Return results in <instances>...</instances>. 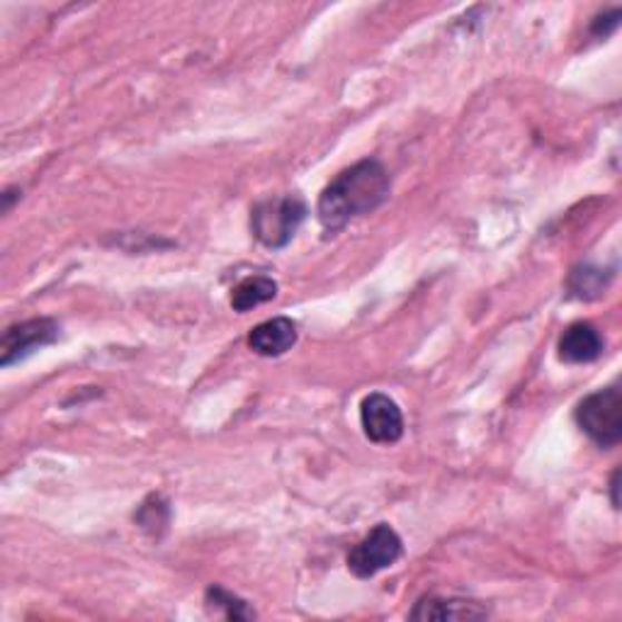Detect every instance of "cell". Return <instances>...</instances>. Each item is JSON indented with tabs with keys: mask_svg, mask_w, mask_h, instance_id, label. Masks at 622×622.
Wrapping results in <instances>:
<instances>
[{
	"mask_svg": "<svg viewBox=\"0 0 622 622\" xmlns=\"http://www.w3.org/2000/svg\"><path fill=\"white\" fill-rule=\"evenodd\" d=\"M389 190L392 182L387 168L375 158H365V161L346 168L326 185L316 215H319L326 231H340L348 221L385 205Z\"/></svg>",
	"mask_w": 622,
	"mask_h": 622,
	"instance_id": "6da1fadb",
	"label": "cell"
},
{
	"mask_svg": "<svg viewBox=\"0 0 622 622\" xmlns=\"http://www.w3.org/2000/svg\"><path fill=\"white\" fill-rule=\"evenodd\" d=\"M309 209L297 195H283L263 200L250 211V229L266 248H285L293 241Z\"/></svg>",
	"mask_w": 622,
	"mask_h": 622,
	"instance_id": "7a4b0ae2",
	"label": "cell"
},
{
	"mask_svg": "<svg viewBox=\"0 0 622 622\" xmlns=\"http://www.w3.org/2000/svg\"><path fill=\"white\" fill-rule=\"evenodd\" d=\"M574 418L579 428L599 445L611 450L622 441V394L618 387H605L581 399Z\"/></svg>",
	"mask_w": 622,
	"mask_h": 622,
	"instance_id": "3957f363",
	"label": "cell"
},
{
	"mask_svg": "<svg viewBox=\"0 0 622 622\" xmlns=\"http://www.w3.org/2000/svg\"><path fill=\"white\" fill-rule=\"evenodd\" d=\"M404 554V542L387 523L375 525L365 540L348 554V569L357 579H373L382 569H389Z\"/></svg>",
	"mask_w": 622,
	"mask_h": 622,
	"instance_id": "277c9868",
	"label": "cell"
},
{
	"mask_svg": "<svg viewBox=\"0 0 622 622\" xmlns=\"http://www.w3.org/2000/svg\"><path fill=\"white\" fill-rule=\"evenodd\" d=\"M59 338V324L49 316H39L22 324H12L6 328L3 340H0V365L10 367L24 357H30L39 348L51 346Z\"/></svg>",
	"mask_w": 622,
	"mask_h": 622,
	"instance_id": "5b68a950",
	"label": "cell"
},
{
	"mask_svg": "<svg viewBox=\"0 0 622 622\" xmlns=\"http://www.w3.org/2000/svg\"><path fill=\"white\" fill-rule=\"evenodd\" d=\"M361 423L367 438L377 445H392L402 441L404 435V416L399 404L382 392L365 396L361 406Z\"/></svg>",
	"mask_w": 622,
	"mask_h": 622,
	"instance_id": "8992f818",
	"label": "cell"
},
{
	"mask_svg": "<svg viewBox=\"0 0 622 622\" xmlns=\"http://www.w3.org/2000/svg\"><path fill=\"white\" fill-rule=\"evenodd\" d=\"M297 324L287 316H275L250 328L248 334V348L260 357H280L287 351H293L297 343Z\"/></svg>",
	"mask_w": 622,
	"mask_h": 622,
	"instance_id": "52a82bcc",
	"label": "cell"
},
{
	"mask_svg": "<svg viewBox=\"0 0 622 622\" xmlns=\"http://www.w3.org/2000/svg\"><path fill=\"white\" fill-rule=\"evenodd\" d=\"M605 348L601 330L589 322H576L569 326L560 338V361L572 365H584L599 361Z\"/></svg>",
	"mask_w": 622,
	"mask_h": 622,
	"instance_id": "ba28073f",
	"label": "cell"
},
{
	"mask_svg": "<svg viewBox=\"0 0 622 622\" xmlns=\"http://www.w3.org/2000/svg\"><path fill=\"white\" fill-rule=\"evenodd\" d=\"M412 620H484L488 618V608L467 599H438L428 595L421 599L414 611L408 613Z\"/></svg>",
	"mask_w": 622,
	"mask_h": 622,
	"instance_id": "9c48e42d",
	"label": "cell"
},
{
	"mask_svg": "<svg viewBox=\"0 0 622 622\" xmlns=\"http://www.w3.org/2000/svg\"><path fill=\"white\" fill-rule=\"evenodd\" d=\"M277 297V283L268 275H250L238 283L231 293V307L238 314H246Z\"/></svg>",
	"mask_w": 622,
	"mask_h": 622,
	"instance_id": "30bf717a",
	"label": "cell"
},
{
	"mask_svg": "<svg viewBox=\"0 0 622 622\" xmlns=\"http://www.w3.org/2000/svg\"><path fill=\"white\" fill-rule=\"evenodd\" d=\"M207 605L215 608V611H221L227 620H254L256 618L254 608L221 586L207 589Z\"/></svg>",
	"mask_w": 622,
	"mask_h": 622,
	"instance_id": "8fae6325",
	"label": "cell"
},
{
	"mask_svg": "<svg viewBox=\"0 0 622 622\" xmlns=\"http://www.w3.org/2000/svg\"><path fill=\"white\" fill-rule=\"evenodd\" d=\"M608 280H611V277H605L601 268L584 266L569 277V289H572V295L579 299H595L603 295Z\"/></svg>",
	"mask_w": 622,
	"mask_h": 622,
	"instance_id": "7c38bea8",
	"label": "cell"
},
{
	"mask_svg": "<svg viewBox=\"0 0 622 622\" xmlns=\"http://www.w3.org/2000/svg\"><path fill=\"white\" fill-rule=\"evenodd\" d=\"M137 523L144 531H151L156 535L154 527H166L168 525V504L161 496H151L147 504H141L137 513Z\"/></svg>",
	"mask_w": 622,
	"mask_h": 622,
	"instance_id": "4fadbf2b",
	"label": "cell"
},
{
	"mask_svg": "<svg viewBox=\"0 0 622 622\" xmlns=\"http://www.w3.org/2000/svg\"><path fill=\"white\" fill-rule=\"evenodd\" d=\"M618 24H620V10H611V12H605V16L593 20L591 32H593V37L603 39L608 34H613L618 30Z\"/></svg>",
	"mask_w": 622,
	"mask_h": 622,
	"instance_id": "5bb4252c",
	"label": "cell"
},
{
	"mask_svg": "<svg viewBox=\"0 0 622 622\" xmlns=\"http://www.w3.org/2000/svg\"><path fill=\"white\" fill-rule=\"evenodd\" d=\"M618 492H620V470H615V472H613V480H611V498H613V509H620Z\"/></svg>",
	"mask_w": 622,
	"mask_h": 622,
	"instance_id": "9a60e30c",
	"label": "cell"
},
{
	"mask_svg": "<svg viewBox=\"0 0 622 622\" xmlns=\"http://www.w3.org/2000/svg\"><path fill=\"white\" fill-rule=\"evenodd\" d=\"M20 190H16V188H10V190H6V195H3V209L6 211H10V207H12V203L16 200H20Z\"/></svg>",
	"mask_w": 622,
	"mask_h": 622,
	"instance_id": "2e32d148",
	"label": "cell"
}]
</instances>
